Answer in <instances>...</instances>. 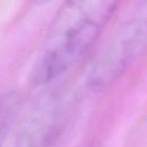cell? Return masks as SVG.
<instances>
[{
    "label": "cell",
    "instance_id": "obj_1",
    "mask_svg": "<svg viewBox=\"0 0 147 147\" xmlns=\"http://www.w3.org/2000/svg\"><path fill=\"white\" fill-rule=\"evenodd\" d=\"M121 0H64L55 13L30 71L34 86L53 83L95 44Z\"/></svg>",
    "mask_w": 147,
    "mask_h": 147
},
{
    "label": "cell",
    "instance_id": "obj_2",
    "mask_svg": "<svg viewBox=\"0 0 147 147\" xmlns=\"http://www.w3.org/2000/svg\"><path fill=\"white\" fill-rule=\"evenodd\" d=\"M146 54L147 0H141L94 55L86 75L88 88H108Z\"/></svg>",
    "mask_w": 147,
    "mask_h": 147
},
{
    "label": "cell",
    "instance_id": "obj_3",
    "mask_svg": "<svg viewBox=\"0 0 147 147\" xmlns=\"http://www.w3.org/2000/svg\"><path fill=\"white\" fill-rule=\"evenodd\" d=\"M18 107L20 95L16 93H6L0 96V147L18 111Z\"/></svg>",
    "mask_w": 147,
    "mask_h": 147
},
{
    "label": "cell",
    "instance_id": "obj_4",
    "mask_svg": "<svg viewBox=\"0 0 147 147\" xmlns=\"http://www.w3.org/2000/svg\"><path fill=\"white\" fill-rule=\"evenodd\" d=\"M52 0H32V2L37 6H42V5H46L48 2H51Z\"/></svg>",
    "mask_w": 147,
    "mask_h": 147
}]
</instances>
